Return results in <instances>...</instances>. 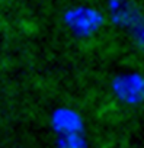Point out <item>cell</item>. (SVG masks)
<instances>
[{"instance_id": "6da1fadb", "label": "cell", "mask_w": 144, "mask_h": 148, "mask_svg": "<svg viewBox=\"0 0 144 148\" xmlns=\"http://www.w3.org/2000/svg\"><path fill=\"white\" fill-rule=\"evenodd\" d=\"M119 92L121 95L127 99V100H140L144 95V84L141 80H138L137 77H131L128 80H124L121 83V87H119Z\"/></svg>"}]
</instances>
